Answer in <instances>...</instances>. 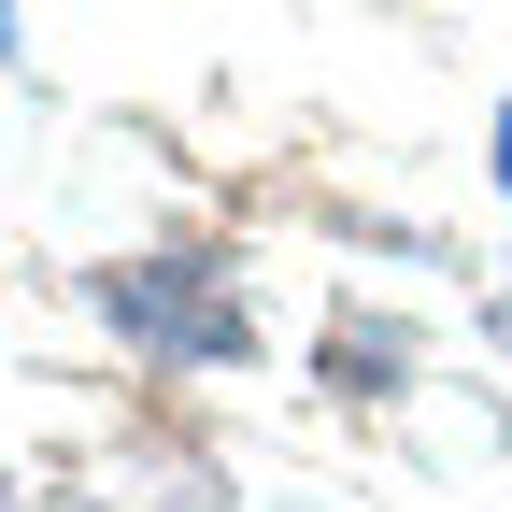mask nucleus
Instances as JSON below:
<instances>
[{
    "label": "nucleus",
    "instance_id": "f257e3e1",
    "mask_svg": "<svg viewBox=\"0 0 512 512\" xmlns=\"http://www.w3.org/2000/svg\"><path fill=\"white\" fill-rule=\"evenodd\" d=\"M114 328H143V342H185V356H228V342H242V313H200V299H171L157 271H128V285H114Z\"/></svg>",
    "mask_w": 512,
    "mask_h": 512
},
{
    "label": "nucleus",
    "instance_id": "f03ea898",
    "mask_svg": "<svg viewBox=\"0 0 512 512\" xmlns=\"http://www.w3.org/2000/svg\"><path fill=\"white\" fill-rule=\"evenodd\" d=\"M498 185H512V114H498Z\"/></svg>",
    "mask_w": 512,
    "mask_h": 512
},
{
    "label": "nucleus",
    "instance_id": "7ed1b4c3",
    "mask_svg": "<svg viewBox=\"0 0 512 512\" xmlns=\"http://www.w3.org/2000/svg\"><path fill=\"white\" fill-rule=\"evenodd\" d=\"M0 43H15V29H0Z\"/></svg>",
    "mask_w": 512,
    "mask_h": 512
}]
</instances>
